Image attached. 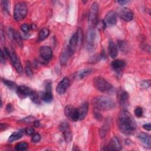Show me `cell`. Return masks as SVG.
<instances>
[{
    "instance_id": "obj_42",
    "label": "cell",
    "mask_w": 151,
    "mask_h": 151,
    "mask_svg": "<svg viewBox=\"0 0 151 151\" xmlns=\"http://www.w3.org/2000/svg\"><path fill=\"white\" fill-rule=\"evenodd\" d=\"M25 133H26L28 135H31L34 134V130L32 127H28L25 130Z\"/></svg>"
},
{
    "instance_id": "obj_1",
    "label": "cell",
    "mask_w": 151,
    "mask_h": 151,
    "mask_svg": "<svg viewBox=\"0 0 151 151\" xmlns=\"http://www.w3.org/2000/svg\"><path fill=\"white\" fill-rule=\"evenodd\" d=\"M118 125L121 132L126 134H132L136 129V122L132 114L126 110H122L118 116Z\"/></svg>"
},
{
    "instance_id": "obj_16",
    "label": "cell",
    "mask_w": 151,
    "mask_h": 151,
    "mask_svg": "<svg viewBox=\"0 0 151 151\" xmlns=\"http://www.w3.org/2000/svg\"><path fill=\"white\" fill-rule=\"evenodd\" d=\"M8 34H9V36L11 37L12 40L15 41V42L17 43L19 46H20L21 47H22L23 43H22V38L20 35L16 31L14 30L12 28H9L8 30Z\"/></svg>"
},
{
    "instance_id": "obj_2",
    "label": "cell",
    "mask_w": 151,
    "mask_h": 151,
    "mask_svg": "<svg viewBox=\"0 0 151 151\" xmlns=\"http://www.w3.org/2000/svg\"><path fill=\"white\" fill-rule=\"evenodd\" d=\"M92 104L97 110H110L115 107L113 100L106 96H100L92 100Z\"/></svg>"
},
{
    "instance_id": "obj_31",
    "label": "cell",
    "mask_w": 151,
    "mask_h": 151,
    "mask_svg": "<svg viewBox=\"0 0 151 151\" xmlns=\"http://www.w3.org/2000/svg\"><path fill=\"white\" fill-rule=\"evenodd\" d=\"M28 147V144L27 142H20L16 145L15 149L17 150H27Z\"/></svg>"
},
{
    "instance_id": "obj_43",
    "label": "cell",
    "mask_w": 151,
    "mask_h": 151,
    "mask_svg": "<svg viewBox=\"0 0 151 151\" xmlns=\"http://www.w3.org/2000/svg\"><path fill=\"white\" fill-rule=\"evenodd\" d=\"M5 57H6V56L4 54L3 51L1 50V55H0V60H1V62L2 64H5Z\"/></svg>"
},
{
    "instance_id": "obj_20",
    "label": "cell",
    "mask_w": 151,
    "mask_h": 151,
    "mask_svg": "<svg viewBox=\"0 0 151 151\" xmlns=\"http://www.w3.org/2000/svg\"><path fill=\"white\" fill-rule=\"evenodd\" d=\"M108 146L111 150H120L122 149L121 143L116 137H113L110 140Z\"/></svg>"
},
{
    "instance_id": "obj_30",
    "label": "cell",
    "mask_w": 151,
    "mask_h": 151,
    "mask_svg": "<svg viewBox=\"0 0 151 151\" xmlns=\"http://www.w3.org/2000/svg\"><path fill=\"white\" fill-rule=\"evenodd\" d=\"M77 38V45H80L83 40V33L81 28L79 27L76 32Z\"/></svg>"
},
{
    "instance_id": "obj_49",
    "label": "cell",
    "mask_w": 151,
    "mask_h": 151,
    "mask_svg": "<svg viewBox=\"0 0 151 151\" xmlns=\"http://www.w3.org/2000/svg\"><path fill=\"white\" fill-rule=\"evenodd\" d=\"M34 126L37 127H39L40 126V123L39 121H35L34 122Z\"/></svg>"
},
{
    "instance_id": "obj_23",
    "label": "cell",
    "mask_w": 151,
    "mask_h": 151,
    "mask_svg": "<svg viewBox=\"0 0 151 151\" xmlns=\"http://www.w3.org/2000/svg\"><path fill=\"white\" fill-rule=\"evenodd\" d=\"M138 139L145 145L147 146H150L151 145V140L150 136L145 133H140L137 136Z\"/></svg>"
},
{
    "instance_id": "obj_37",
    "label": "cell",
    "mask_w": 151,
    "mask_h": 151,
    "mask_svg": "<svg viewBox=\"0 0 151 151\" xmlns=\"http://www.w3.org/2000/svg\"><path fill=\"white\" fill-rule=\"evenodd\" d=\"M41 140V136L40 134L38 133H35L33 134L32 137V141L33 142L37 143L40 142Z\"/></svg>"
},
{
    "instance_id": "obj_27",
    "label": "cell",
    "mask_w": 151,
    "mask_h": 151,
    "mask_svg": "<svg viewBox=\"0 0 151 151\" xmlns=\"http://www.w3.org/2000/svg\"><path fill=\"white\" fill-rule=\"evenodd\" d=\"M50 34V31L47 28H43L40 30L38 34V39L40 41L45 40Z\"/></svg>"
},
{
    "instance_id": "obj_18",
    "label": "cell",
    "mask_w": 151,
    "mask_h": 151,
    "mask_svg": "<svg viewBox=\"0 0 151 151\" xmlns=\"http://www.w3.org/2000/svg\"><path fill=\"white\" fill-rule=\"evenodd\" d=\"M77 45V34L76 32L71 37L69 41V44L67 46L71 55H73L74 54Z\"/></svg>"
},
{
    "instance_id": "obj_46",
    "label": "cell",
    "mask_w": 151,
    "mask_h": 151,
    "mask_svg": "<svg viewBox=\"0 0 151 151\" xmlns=\"http://www.w3.org/2000/svg\"><path fill=\"white\" fill-rule=\"evenodd\" d=\"M129 2V1H117V3H119L121 5H124L127 3H128Z\"/></svg>"
},
{
    "instance_id": "obj_48",
    "label": "cell",
    "mask_w": 151,
    "mask_h": 151,
    "mask_svg": "<svg viewBox=\"0 0 151 151\" xmlns=\"http://www.w3.org/2000/svg\"><path fill=\"white\" fill-rule=\"evenodd\" d=\"M4 37L3 36V30H2V28H1V41L2 42H4Z\"/></svg>"
},
{
    "instance_id": "obj_41",
    "label": "cell",
    "mask_w": 151,
    "mask_h": 151,
    "mask_svg": "<svg viewBox=\"0 0 151 151\" xmlns=\"http://www.w3.org/2000/svg\"><path fill=\"white\" fill-rule=\"evenodd\" d=\"M96 110V111H95L94 113V118H95L96 119H97V120H99V121H101V119H102V116H101V114L100 113H99V112L97 111V110Z\"/></svg>"
},
{
    "instance_id": "obj_13",
    "label": "cell",
    "mask_w": 151,
    "mask_h": 151,
    "mask_svg": "<svg viewBox=\"0 0 151 151\" xmlns=\"http://www.w3.org/2000/svg\"><path fill=\"white\" fill-rule=\"evenodd\" d=\"M32 90L27 86H18L16 92L18 96L21 99H24L28 96H29Z\"/></svg>"
},
{
    "instance_id": "obj_7",
    "label": "cell",
    "mask_w": 151,
    "mask_h": 151,
    "mask_svg": "<svg viewBox=\"0 0 151 151\" xmlns=\"http://www.w3.org/2000/svg\"><path fill=\"white\" fill-rule=\"evenodd\" d=\"M65 116L71 121L76 122L79 119L78 109L71 105H67L64 108Z\"/></svg>"
},
{
    "instance_id": "obj_29",
    "label": "cell",
    "mask_w": 151,
    "mask_h": 151,
    "mask_svg": "<svg viewBox=\"0 0 151 151\" xmlns=\"http://www.w3.org/2000/svg\"><path fill=\"white\" fill-rule=\"evenodd\" d=\"M29 97L31 99V100L35 104H40L41 103V99L40 98L38 94L36 91L32 90V91L29 95Z\"/></svg>"
},
{
    "instance_id": "obj_33",
    "label": "cell",
    "mask_w": 151,
    "mask_h": 151,
    "mask_svg": "<svg viewBox=\"0 0 151 151\" xmlns=\"http://www.w3.org/2000/svg\"><path fill=\"white\" fill-rule=\"evenodd\" d=\"M31 64L29 62H27L25 67V71L27 76L28 77H32L33 76V71L31 67Z\"/></svg>"
},
{
    "instance_id": "obj_14",
    "label": "cell",
    "mask_w": 151,
    "mask_h": 151,
    "mask_svg": "<svg viewBox=\"0 0 151 151\" xmlns=\"http://www.w3.org/2000/svg\"><path fill=\"white\" fill-rule=\"evenodd\" d=\"M104 22L106 25H115L117 22V17L116 13L112 11L109 12L105 17Z\"/></svg>"
},
{
    "instance_id": "obj_40",
    "label": "cell",
    "mask_w": 151,
    "mask_h": 151,
    "mask_svg": "<svg viewBox=\"0 0 151 151\" xmlns=\"http://www.w3.org/2000/svg\"><path fill=\"white\" fill-rule=\"evenodd\" d=\"M34 117L33 116H28V117H25L24 119H22L21 120H20L19 122H25V123H30V122H32L34 120Z\"/></svg>"
},
{
    "instance_id": "obj_8",
    "label": "cell",
    "mask_w": 151,
    "mask_h": 151,
    "mask_svg": "<svg viewBox=\"0 0 151 151\" xmlns=\"http://www.w3.org/2000/svg\"><path fill=\"white\" fill-rule=\"evenodd\" d=\"M8 57H9L15 70L17 71L18 73H22V71H23L21 63L19 61L16 53L12 49L8 48Z\"/></svg>"
},
{
    "instance_id": "obj_3",
    "label": "cell",
    "mask_w": 151,
    "mask_h": 151,
    "mask_svg": "<svg viewBox=\"0 0 151 151\" xmlns=\"http://www.w3.org/2000/svg\"><path fill=\"white\" fill-rule=\"evenodd\" d=\"M93 81L94 87L102 93L111 94L114 91L113 86L102 77H96L94 78Z\"/></svg>"
},
{
    "instance_id": "obj_47",
    "label": "cell",
    "mask_w": 151,
    "mask_h": 151,
    "mask_svg": "<svg viewBox=\"0 0 151 151\" xmlns=\"http://www.w3.org/2000/svg\"><path fill=\"white\" fill-rule=\"evenodd\" d=\"M6 127H7V126H6V124L1 123V131H2L3 130L5 129Z\"/></svg>"
},
{
    "instance_id": "obj_26",
    "label": "cell",
    "mask_w": 151,
    "mask_h": 151,
    "mask_svg": "<svg viewBox=\"0 0 151 151\" xmlns=\"http://www.w3.org/2000/svg\"><path fill=\"white\" fill-rule=\"evenodd\" d=\"M93 72V69L86 68L78 71L77 74V77L78 79H82L84 77L91 74Z\"/></svg>"
},
{
    "instance_id": "obj_34",
    "label": "cell",
    "mask_w": 151,
    "mask_h": 151,
    "mask_svg": "<svg viewBox=\"0 0 151 151\" xmlns=\"http://www.w3.org/2000/svg\"><path fill=\"white\" fill-rule=\"evenodd\" d=\"M108 126L107 125H104L102 128L100 129V135L101 137H104L106 135L107 133V130H108Z\"/></svg>"
},
{
    "instance_id": "obj_17",
    "label": "cell",
    "mask_w": 151,
    "mask_h": 151,
    "mask_svg": "<svg viewBox=\"0 0 151 151\" xmlns=\"http://www.w3.org/2000/svg\"><path fill=\"white\" fill-rule=\"evenodd\" d=\"M77 109H78V116H79L78 120H83V119H85V117L87 114L88 110V103L87 102H84L82 103L81 105Z\"/></svg>"
},
{
    "instance_id": "obj_10",
    "label": "cell",
    "mask_w": 151,
    "mask_h": 151,
    "mask_svg": "<svg viewBox=\"0 0 151 151\" xmlns=\"http://www.w3.org/2000/svg\"><path fill=\"white\" fill-rule=\"evenodd\" d=\"M70 81L68 77L63 78L58 84L56 87V91L60 94H63L65 93L70 86Z\"/></svg>"
},
{
    "instance_id": "obj_38",
    "label": "cell",
    "mask_w": 151,
    "mask_h": 151,
    "mask_svg": "<svg viewBox=\"0 0 151 151\" xmlns=\"http://www.w3.org/2000/svg\"><path fill=\"white\" fill-rule=\"evenodd\" d=\"M140 86H141L142 87L145 88H148V87H150V80H144V81H143L141 83Z\"/></svg>"
},
{
    "instance_id": "obj_36",
    "label": "cell",
    "mask_w": 151,
    "mask_h": 151,
    "mask_svg": "<svg viewBox=\"0 0 151 151\" xmlns=\"http://www.w3.org/2000/svg\"><path fill=\"white\" fill-rule=\"evenodd\" d=\"M30 28H31L30 26H29V25H28V24H22V25L21 26V31H22L23 32H24L25 34L27 33V32L29 31V30L30 29Z\"/></svg>"
},
{
    "instance_id": "obj_21",
    "label": "cell",
    "mask_w": 151,
    "mask_h": 151,
    "mask_svg": "<svg viewBox=\"0 0 151 151\" xmlns=\"http://www.w3.org/2000/svg\"><path fill=\"white\" fill-rule=\"evenodd\" d=\"M109 54L112 58H115L118 54L117 46L113 41H109L108 47Z\"/></svg>"
},
{
    "instance_id": "obj_39",
    "label": "cell",
    "mask_w": 151,
    "mask_h": 151,
    "mask_svg": "<svg viewBox=\"0 0 151 151\" xmlns=\"http://www.w3.org/2000/svg\"><path fill=\"white\" fill-rule=\"evenodd\" d=\"M118 46L119 47V48L122 50V51H124L125 49L127 48V46H126V44L125 43V42L123 41H119L118 42Z\"/></svg>"
},
{
    "instance_id": "obj_15",
    "label": "cell",
    "mask_w": 151,
    "mask_h": 151,
    "mask_svg": "<svg viewBox=\"0 0 151 151\" xmlns=\"http://www.w3.org/2000/svg\"><path fill=\"white\" fill-rule=\"evenodd\" d=\"M96 38V33L94 28H89L87 34V38H86L88 47L92 48L94 46Z\"/></svg>"
},
{
    "instance_id": "obj_25",
    "label": "cell",
    "mask_w": 151,
    "mask_h": 151,
    "mask_svg": "<svg viewBox=\"0 0 151 151\" xmlns=\"http://www.w3.org/2000/svg\"><path fill=\"white\" fill-rule=\"evenodd\" d=\"M71 54H70V52L68 50V47H67L62 52L61 54V56H60V63H61V64L62 65H64L68 58L70 57H71Z\"/></svg>"
},
{
    "instance_id": "obj_35",
    "label": "cell",
    "mask_w": 151,
    "mask_h": 151,
    "mask_svg": "<svg viewBox=\"0 0 151 151\" xmlns=\"http://www.w3.org/2000/svg\"><path fill=\"white\" fill-rule=\"evenodd\" d=\"M134 114L135 115L138 117H140L142 116L143 115V109L142 107H137L135 108L134 110Z\"/></svg>"
},
{
    "instance_id": "obj_32",
    "label": "cell",
    "mask_w": 151,
    "mask_h": 151,
    "mask_svg": "<svg viewBox=\"0 0 151 151\" xmlns=\"http://www.w3.org/2000/svg\"><path fill=\"white\" fill-rule=\"evenodd\" d=\"M1 5L3 12L4 13L8 14L9 11V2L8 1H2Z\"/></svg>"
},
{
    "instance_id": "obj_28",
    "label": "cell",
    "mask_w": 151,
    "mask_h": 151,
    "mask_svg": "<svg viewBox=\"0 0 151 151\" xmlns=\"http://www.w3.org/2000/svg\"><path fill=\"white\" fill-rule=\"evenodd\" d=\"M2 81L3 83L6 87H8L9 88H10L11 90H14L16 91V90L18 87V86L15 83H14V81H12L11 80H6V79H2Z\"/></svg>"
},
{
    "instance_id": "obj_44",
    "label": "cell",
    "mask_w": 151,
    "mask_h": 151,
    "mask_svg": "<svg viewBox=\"0 0 151 151\" xmlns=\"http://www.w3.org/2000/svg\"><path fill=\"white\" fill-rule=\"evenodd\" d=\"M143 127L145 130H147V131H150L151 130V126H150V123H147V124H145L143 126Z\"/></svg>"
},
{
    "instance_id": "obj_45",
    "label": "cell",
    "mask_w": 151,
    "mask_h": 151,
    "mask_svg": "<svg viewBox=\"0 0 151 151\" xmlns=\"http://www.w3.org/2000/svg\"><path fill=\"white\" fill-rule=\"evenodd\" d=\"M6 109L8 113H11V111H13V107L11 104H8V105L6 106Z\"/></svg>"
},
{
    "instance_id": "obj_5",
    "label": "cell",
    "mask_w": 151,
    "mask_h": 151,
    "mask_svg": "<svg viewBox=\"0 0 151 151\" xmlns=\"http://www.w3.org/2000/svg\"><path fill=\"white\" fill-rule=\"evenodd\" d=\"M27 11V5L24 2H20L17 3L14 8V18L17 21L22 20L26 17Z\"/></svg>"
},
{
    "instance_id": "obj_19",
    "label": "cell",
    "mask_w": 151,
    "mask_h": 151,
    "mask_svg": "<svg viewBox=\"0 0 151 151\" xmlns=\"http://www.w3.org/2000/svg\"><path fill=\"white\" fill-rule=\"evenodd\" d=\"M129 94L126 91H123L121 93L120 99H119V102L120 105L122 108L126 109L129 106Z\"/></svg>"
},
{
    "instance_id": "obj_4",
    "label": "cell",
    "mask_w": 151,
    "mask_h": 151,
    "mask_svg": "<svg viewBox=\"0 0 151 151\" xmlns=\"http://www.w3.org/2000/svg\"><path fill=\"white\" fill-rule=\"evenodd\" d=\"M99 4L97 2L93 3L89 11L88 25L89 28H95L98 24Z\"/></svg>"
},
{
    "instance_id": "obj_6",
    "label": "cell",
    "mask_w": 151,
    "mask_h": 151,
    "mask_svg": "<svg viewBox=\"0 0 151 151\" xmlns=\"http://www.w3.org/2000/svg\"><path fill=\"white\" fill-rule=\"evenodd\" d=\"M45 91L42 94L41 99L46 103H50L52 100L53 96L52 93V82L47 80L44 83Z\"/></svg>"
},
{
    "instance_id": "obj_12",
    "label": "cell",
    "mask_w": 151,
    "mask_h": 151,
    "mask_svg": "<svg viewBox=\"0 0 151 151\" xmlns=\"http://www.w3.org/2000/svg\"><path fill=\"white\" fill-rule=\"evenodd\" d=\"M40 54L41 57L45 61H48L51 59L52 52L50 47L47 46H42L40 48Z\"/></svg>"
},
{
    "instance_id": "obj_24",
    "label": "cell",
    "mask_w": 151,
    "mask_h": 151,
    "mask_svg": "<svg viewBox=\"0 0 151 151\" xmlns=\"http://www.w3.org/2000/svg\"><path fill=\"white\" fill-rule=\"evenodd\" d=\"M25 130H19L17 132H15L11 134V135L8 138V142L12 143L15 140H17L22 137L24 133Z\"/></svg>"
},
{
    "instance_id": "obj_9",
    "label": "cell",
    "mask_w": 151,
    "mask_h": 151,
    "mask_svg": "<svg viewBox=\"0 0 151 151\" xmlns=\"http://www.w3.org/2000/svg\"><path fill=\"white\" fill-rule=\"evenodd\" d=\"M60 130L63 133L65 141L67 142L71 140V132L69 124L67 122H63L59 126Z\"/></svg>"
},
{
    "instance_id": "obj_11",
    "label": "cell",
    "mask_w": 151,
    "mask_h": 151,
    "mask_svg": "<svg viewBox=\"0 0 151 151\" xmlns=\"http://www.w3.org/2000/svg\"><path fill=\"white\" fill-rule=\"evenodd\" d=\"M119 16L124 21L129 22L133 19V13L131 9L127 8H124L120 9L119 11Z\"/></svg>"
},
{
    "instance_id": "obj_22",
    "label": "cell",
    "mask_w": 151,
    "mask_h": 151,
    "mask_svg": "<svg viewBox=\"0 0 151 151\" xmlns=\"http://www.w3.org/2000/svg\"><path fill=\"white\" fill-rule=\"evenodd\" d=\"M111 65L116 71H120L126 65V63L123 60H115L111 62Z\"/></svg>"
}]
</instances>
